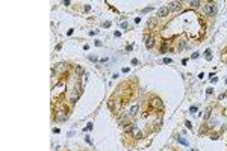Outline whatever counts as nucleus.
I'll return each instance as SVG.
<instances>
[{
	"instance_id": "f03ea898",
	"label": "nucleus",
	"mask_w": 227,
	"mask_h": 151,
	"mask_svg": "<svg viewBox=\"0 0 227 151\" xmlns=\"http://www.w3.org/2000/svg\"><path fill=\"white\" fill-rule=\"evenodd\" d=\"M168 14H170V9H168V6H162V8H159V11H158V17H159V18L167 17Z\"/></svg>"
},
{
	"instance_id": "2eb2a0df",
	"label": "nucleus",
	"mask_w": 227,
	"mask_h": 151,
	"mask_svg": "<svg viewBox=\"0 0 227 151\" xmlns=\"http://www.w3.org/2000/svg\"><path fill=\"white\" fill-rule=\"evenodd\" d=\"M108 106H109V109H111V110H114V101H109Z\"/></svg>"
},
{
	"instance_id": "39448f33",
	"label": "nucleus",
	"mask_w": 227,
	"mask_h": 151,
	"mask_svg": "<svg viewBox=\"0 0 227 151\" xmlns=\"http://www.w3.org/2000/svg\"><path fill=\"white\" fill-rule=\"evenodd\" d=\"M151 106L156 107V109H159V110H162V109H164V104H162V101H160L159 98H153V100H151Z\"/></svg>"
},
{
	"instance_id": "1a4fd4ad",
	"label": "nucleus",
	"mask_w": 227,
	"mask_h": 151,
	"mask_svg": "<svg viewBox=\"0 0 227 151\" xmlns=\"http://www.w3.org/2000/svg\"><path fill=\"white\" fill-rule=\"evenodd\" d=\"M132 132H133V134H135V137H136V139H139V137H141V136H142V133H141V132H139V128H138V127H136V125H135V128H133V130H132Z\"/></svg>"
},
{
	"instance_id": "7ed1b4c3",
	"label": "nucleus",
	"mask_w": 227,
	"mask_h": 151,
	"mask_svg": "<svg viewBox=\"0 0 227 151\" xmlns=\"http://www.w3.org/2000/svg\"><path fill=\"white\" fill-rule=\"evenodd\" d=\"M80 92H82L80 86H77V88H76V89H74V91H73V95H71V98H70V101H71V103H74V101H76L77 98H79Z\"/></svg>"
},
{
	"instance_id": "f257e3e1",
	"label": "nucleus",
	"mask_w": 227,
	"mask_h": 151,
	"mask_svg": "<svg viewBox=\"0 0 227 151\" xmlns=\"http://www.w3.org/2000/svg\"><path fill=\"white\" fill-rule=\"evenodd\" d=\"M203 11L206 12V15H209V17H215L218 8H217V3H208V5L203 6Z\"/></svg>"
},
{
	"instance_id": "4468645a",
	"label": "nucleus",
	"mask_w": 227,
	"mask_h": 151,
	"mask_svg": "<svg viewBox=\"0 0 227 151\" xmlns=\"http://www.w3.org/2000/svg\"><path fill=\"white\" fill-rule=\"evenodd\" d=\"M76 73H77V74H82V73H83V70H82L80 67H76Z\"/></svg>"
},
{
	"instance_id": "423d86ee",
	"label": "nucleus",
	"mask_w": 227,
	"mask_h": 151,
	"mask_svg": "<svg viewBox=\"0 0 227 151\" xmlns=\"http://www.w3.org/2000/svg\"><path fill=\"white\" fill-rule=\"evenodd\" d=\"M168 9L170 11H180V3L179 2H171V3H168Z\"/></svg>"
},
{
	"instance_id": "9b49d317",
	"label": "nucleus",
	"mask_w": 227,
	"mask_h": 151,
	"mask_svg": "<svg viewBox=\"0 0 227 151\" xmlns=\"http://www.w3.org/2000/svg\"><path fill=\"white\" fill-rule=\"evenodd\" d=\"M189 5L192 8H198L200 6V2H197V0H192V2H189Z\"/></svg>"
},
{
	"instance_id": "dca6fc26",
	"label": "nucleus",
	"mask_w": 227,
	"mask_h": 151,
	"mask_svg": "<svg viewBox=\"0 0 227 151\" xmlns=\"http://www.w3.org/2000/svg\"><path fill=\"white\" fill-rule=\"evenodd\" d=\"M209 113H210V109H208V110L204 112V118H209Z\"/></svg>"
},
{
	"instance_id": "f3484780",
	"label": "nucleus",
	"mask_w": 227,
	"mask_h": 151,
	"mask_svg": "<svg viewBox=\"0 0 227 151\" xmlns=\"http://www.w3.org/2000/svg\"><path fill=\"white\" fill-rule=\"evenodd\" d=\"M85 130H92V124H91V122H89V124H88V127H86Z\"/></svg>"
},
{
	"instance_id": "20e7f679",
	"label": "nucleus",
	"mask_w": 227,
	"mask_h": 151,
	"mask_svg": "<svg viewBox=\"0 0 227 151\" xmlns=\"http://www.w3.org/2000/svg\"><path fill=\"white\" fill-rule=\"evenodd\" d=\"M145 46H147V48H153V46H155V38L151 35H147L145 36Z\"/></svg>"
},
{
	"instance_id": "f8f14e48",
	"label": "nucleus",
	"mask_w": 227,
	"mask_h": 151,
	"mask_svg": "<svg viewBox=\"0 0 227 151\" xmlns=\"http://www.w3.org/2000/svg\"><path fill=\"white\" fill-rule=\"evenodd\" d=\"M177 142H180V144H182V145H188V142H186V141H185V139H183V137H177Z\"/></svg>"
},
{
	"instance_id": "ddd939ff",
	"label": "nucleus",
	"mask_w": 227,
	"mask_h": 151,
	"mask_svg": "<svg viewBox=\"0 0 227 151\" xmlns=\"http://www.w3.org/2000/svg\"><path fill=\"white\" fill-rule=\"evenodd\" d=\"M204 55H206V59H208V60H210V59H212V55H210V50H206V53H204Z\"/></svg>"
},
{
	"instance_id": "9d476101",
	"label": "nucleus",
	"mask_w": 227,
	"mask_h": 151,
	"mask_svg": "<svg viewBox=\"0 0 227 151\" xmlns=\"http://www.w3.org/2000/svg\"><path fill=\"white\" fill-rule=\"evenodd\" d=\"M58 115H59V116H58V119H59V121H64L65 118H67V112H58Z\"/></svg>"
},
{
	"instance_id": "a211bd4d",
	"label": "nucleus",
	"mask_w": 227,
	"mask_h": 151,
	"mask_svg": "<svg viewBox=\"0 0 227 151\" xmlns=\"http://www.w3.org/2000/svg\"><path fill=\"white\" fill-rule=\"evenodd\" d=\"M185 124H186V127H188V128H191V127H192V125H191V122H189V121H186Z\"/></svg>"
},
{
	"instance_id": "0eeeda50",
	"label": "nucleus",
	"mask_w": 227,
	"mask_h": 151,
	"mask_svg": "<svg viewBox=\"0 0 227 151\" xmlns=\"http://www.w3.org/2000/svg\"><path fill=\"white\" fill-rule=\"evenodd\" d=\"M138 109H139L138 104H133V106L130 107V110H129V116H135L136 113H138Z\"/></svg>"
},
{
	"instance_id": "6ab92c4d",
	"label": "nucleus",
	"mask_w": 227,
	"mask_h": 151,
	"mask_svg": "<svg viewBox=\"0 0 227 151\" xmlns=\"http://www.w3.org/2000/svg\"><path fill=\"white\" fill-rule=\"evenodd\" d=\"M164 62H165V64H170V62H171V59H168V58H165V59H164Z\"/></svg>"
},
{
	"instance_id": "6e6552de",
	"label": "nucleus",
	"mask_w": 227,
	"mask_h": 151,
	"mask_svg": "<svg viewBox=\"0 0 227 151\" xmlns=\"http://www.w3.org/2000/svg\"><path fill=\"white\" fill-rule=\"evenodd\" d=\"M129 119H130V116H129V115H123V116L118 119V122H120L121 125H127V121H129Z\"/></svg>"
}]
</instances>
